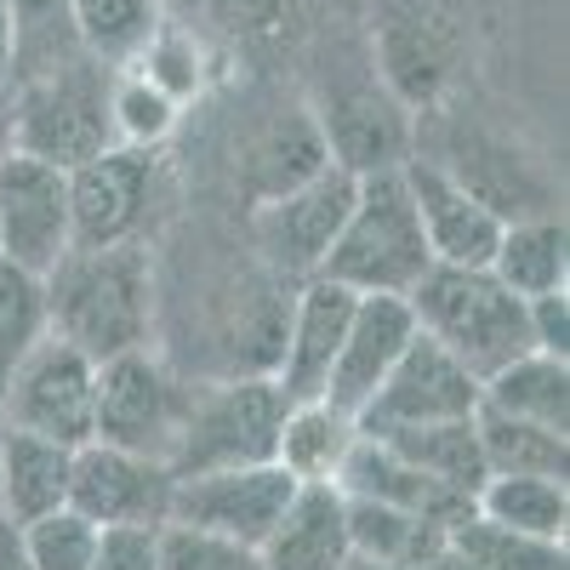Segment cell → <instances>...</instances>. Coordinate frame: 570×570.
Here are the masks:
<instances>
[{"mask_svg":"<svg viewBox=\"0 0 570 570\" xmlns=\"http://www.w3.org/2000/svg\"><path fill=\"white\" fill-rule=\"evenodd\" d=\"M155 195V149L109 142L104 155L69 166V217L75 246H120L137 240Z\"/></svg>","mask_w":570,"mask_h":570,"instance_id":"obj_13","label":"cell"},{"mask_svg":"<svg viewBox=\"0 0 570 570\" xmlns=\"http://www.w3.org/2000/svg\"><path fill=\"white\" fill-rule=\"evenodd\" d=\"M171 485H177V473L160 456H142L109 440L75 445L69 508L86 513L91 525H166Z\"/></svg>","mask_w":570,"mask_h":570,"instance_id":"obj_11","label":"cell"},{"mask_svg":"<svg viewBox=\"0 0 570 570\" xmlns=\"http://www.w3.org/2000/svg\"><path fill=\"white\" fill-rule=\"evenodd\" d=\"M75 7V29L86 58H98L109 69H126L142 46L155 40L160 18V0H69Z\"/></svg>","mask_w":570,"mask_h":570,"instance_id":"obj_30","label":"cell"},{"mask_svg":"<svg viewBox=\"0 0 570 570\" xmlns=\"http://www.w3.org/2000/svg\"><path fill=\"white\" fill-rule=\"evenodd\" d=\"M434 268L428 234L416 223V200L405 188V171H365L354 183V206L325 252V279L348 285L360 297H405L411 285Z\"/></svg>","mask_w":570,"mask_h":570,"instance_id":"obj_2","label":"cell"},{"mask_svg":"<svg viewBox=\"0 0 570 570\" xmlns=\"http://www.w3.org/2000/svg\"><path fill=\"white\" fill-rule=\"evenodd\" d=\"M400 171H405V188L416 200V223L428 234L434 263H445V268H485L497 240H502V217L480 195H468L440 160H422L416 149H411V160Z\"/></svg>","mask_w":570,"mask_h":570,"instance_id":"obj_16","label":"cell"},{"mask_svg":"<svg viewBox=\"0 0 570 570\" xmlns=\"http://www.w3.org/2000/svg\"><path fill=\"white\" fill-rule=\"evenodd\" d=\"M354 416H343L337 405L325 400H285V416H279V434H274V462L292 473V480H337V468L354 445Z\"/></svg>","mask_w":570,"mask_h":570,"instance_id":"obj_23","label":"cell"},{"mask_svg":"<svg viewBox=\"0 0 570 570\" xmlns=\"http://www.w3.org/2000/svg\"><path fill=\"white\" fill-rule=\"evenodd\" d=\"M115 69L98 58H80L69 69L35 75L12 86V137L23 155H40L52 166H80L115 142V109H109Z\"/></svg>","mask_w":570,"mask_h":570,"instance_id":"obj_5","label":"cell"},{"mask_svg":"<svg viewBox=\"0 0 570 570\" xmlns=\"http://www.w3.org/2000/svg\"><path fill=\"white\" fill-rule=\"evenodd\" d=\"M69 252H75L69 171L12 149L0 160V263L46 279Z\"/></svg>","mask_w":570,"mask_h":570,"instance_id":"obj_9","label":"cell"},{"mask_svg":"<svg viewBox=\"0 0 570 570\" xmlns=\"http://www.w3.org/2000/svg\"><path fill=\"white\" fill-rule=\"evenodd\" d=\"M416 337V314L405 297H360L354 320L343 331V348L325 371V405H337L343 416H360L365 400L383 389V376L394 371V360L405 354V343Z\"/></svg>","mask_w":570,"mask_h":570,"instance_id":"obj_17","label":"cell"},{"mask_svg":"<svg viewBox=\"0 0 570 570\" xmlns=\"http://www.w3.org/2000/svg\"><path fill=\"white\" fill-rule=\"evenodd\" d=\"M473 513L497 519V525H513V531L564 542L570 491H564V480H548V473H485V485L473 491Z\"/></svg>","mask_w":570,"mask_h":570,"instance_id":"obj_27","label":"cell"},{"mask_svg":"<svg viewBox=\"0 0 570 570\" xmlns=\"http://www.w3.org/2000/svg\"><path fill=\"white\" fill-rule=\"evenodd\" d=\"M320 166H331L320 120L308 109L279 115L252 137V149H246V195H252V206H263V200L285 195V188H297L303 177H314Z\"/></svg>","mask_w":570,"mask_h":570,"instance_id":"obj_24","label":"cell"},{"mask_svg":"<svg viewBox=\"0 0 570 570\" xmlns=\"http://www.w3.org/2000/svg\"><path fill=\"white\" fill-rule=\"evenodd\" d=\"M525 314H531V343L570 360V297H564V292L525 297Z\"/></svg>","mask_w":570,"mask_h":570,"instance_id":"obj_37","label":"cell"},{"mask_svg":"<svg viewBox=\"0 0 570 570\" xmlns=\"http://www.w3.org/2000/svg\"><path fill=\"white\" fill-rule=\"evenodd\" d=\"M160 570H263V559H257L252 542H234V537L166 519L160 525Z\"/></svg>","mask_w":570,"mask_h":570,"instance_id":"obj_35","label":"cell"},{"mask_svg":"<svg viewBox=\"0 0 570 570\" xmlns=\"http://www.w3.org/2000/svg\"><path fill=\"white\" fill-rule=\"evenodd\" d=\"M12 18V86L86 58L69 0H0Z\"/></svg>","mask_w":570,"mask_h":570,"instance_id":"obj_26","label":"cell"},{"mask_svg":"<svg viewBox=\"0 0 570 570\" xmlns=\"http://www.w3.org/2000/svg\"><path fill=\"white\" fill-rule=\"evenodd\" d=\"M348 502L337 485L308 480L257 542L263 570H343L348 564Z\"/></svg>","mask_w":570,"mask_h":570,"instance_id":"obj_19","label":"cell"},{"mask_svg":"<svg viewBox=\"0 0 570 570\" xmlns=\"http://www.w3.org/2000/svg\"><path fill=\"white\" fill-rule=\"evenodd\" d=\"M389 440L400 456H411L422 473H434L440 485L473 497L485 485V451H480V428L473 416H445V422H416V428H389Z\"/></svg>","mask_w":570,"mask_h":570,"instance_id":"obj_25","label":"cell"},{"mask_svg":"<svg viewBox=\"0 0 570 570\" xmlns=\"http://www.w3.org/2000/svg\"><path fill=\"white\" fill-rule=\"evenodd\" d=\"M0 519H7V513H0Z\"/></svg>","mask_w":570,"mask_h":570,"instance_id":"obj_43","label":"cell"},{"mask_svg":"<svg viewBox=\"0 0 570 570\" xmlns=\"http://www.w3.org/2000/svg\"><path fill=\"white\" fill-rule=\"evenodd\" d=\"M52 331V308H46V279L29 268L0 263V389L18 371V360Z\"/></svg>","mask_w":570,"mask_h":570,"instance_id":"obj_32","label":"cell"},{"mask_svg":"<svg viewBox=\"0 0 570 570\" xmlns=\"http://www.w3.org/2000/svg\"><path fill=\"white\" fill-rule=\"evenodd\" d=\"M69 473L75 445L0 428V513H7V525H29L52 508H69Z\"/></svg>","mask_w":570,"mask_h":570,"instance_id":"obj_20","label":"cell"},{"mask_svg":"<svg viewBox=\"0 0 570 570\" xmlns=\"http://www.w3.org/2000/svg\"><path fill=\"white\" fill-rule=\"evenodd\" d=\"M473 411H480V376L468 365H456L434 337L416 331L405 343V354L394 360V371L383 376V389L354 416V428L360 434H389V428L445 422V416H473Z\"/></svg>","mask_w":570,"mask_h":570,"instance_id":"obj_12","label":"cell"},{"mask_svg":"<svg viewBox=\"0 0 570 570\" xmlns=\"http://www.w3.org/2000/svg\"><path fill=\"white\" fill-rule=\"evenodd\" d=\"M285 416V394L268 371H234L217 383H188V411L171 445V473H206V468H240L268 462L274 434Z\"/></svg>","mask_w":570,"mask_h":570,"instance_id":"obj_4","label":"cell"},{"mask_svg":"<svg viewBox=\"0 0 570 570\" xmlns=\"http://www.w3.org/2000/svg\"><path fill=\"white\" fill-rule=\"evenodd\" d=\"M0 570H29V559H23V548H18V531L0 519Z\"/></svg>","mask_w":570,"mask_h":570,"instance_id":"obj_38","label":"cell"},{"mask_svg":"<svg viewBox=\"0 0 570 570\" xmlns=\"http://www.w3.org/2000/svg\"><path fill=\"white\" fill-rule=\"evenodd\" d=\"M480 405L570 434V360L548 348H525L480 383Z\"/></svg>","mask_w":570,"mask_h":570,"instance_id":"obj_21","label":"cell"},{"mask_svg":"<svg viewBox=\"0 0 570 570\" xmlns=\"http://www.w3.org/2000/svg\"><path fill=\"white\" fill-rule=\"evenodd\" d=\"M473 428H480L485 473H548V480H564L570 434H559V428L508 416V411H491V405L473 411Z\"/></svg>","mask_w":570,"mask_h":570,"instance_id":"obj_29","label":"cell"},{"mask_svg":"<svg viewBox=\"0 0 570 570\" xmlns=\"http://www.w3.org/2000/svg\"><path fill=\"white\" fill-rule=\"evenodd\" d=\"M411 314H416V331L434 337L456 365H468L473 376L502 371L508 360H519L531 343V314H525V297L508 292V285L491 274V268H445L434 263L411 292H405Z\"/></svg>","mask_w":570,"mask_h":570,"instance_id":"obj_3","label":"cell"},{"mask_svg":"<svg viewBox=\"0 0 570 570\" xmlns=\"http://www.w3.org/2000/svg\"><path fill=\"white\" fill-rule=\"evenodd\" d=\"M18 149V137H12V86H0V160H7Z\"/></svg>","mask_w":570,"mask_h":570,"instance_id":"obj_39","label":"cell"},{"mask_svg":"<svg viewBox=\"0 0 570 570\" xmlns=\"http://www.w3.org/2000/svg\"><path fill=\"white\" fill-rule=\"evenodd\" d=\"M18 548L29 559V570H91V548H98V525L75 508H52L29 519V525H12Z\"/></svg>","mask_w":570,"mask_h":570,"instance_id":"obj_34","label":"cell"},{"mask_svg":"<svg viewBox=\"0 0 570 570\" xmlns=\"http://www.w3.org/2000/svg\"><path fill=\"white\" fill-rule=\"evenodd\" d=\"M343 570H405V564H389V559H360V553H348V564Z\"/></svg>","mask_w":570,"mask_h":570,"instance_id":"obj_42","label":"cell"},{"mask_svg":"<svg viewBox=\"0 0 570 570\" xmlns=\"http://www.w3.org/2000/svg\"><path fill=\"white\" fill-rule=\"evenodd\" d=\"M303 480H292L274 456L268 462H240V468H206V473H183L171 485V519L177 525H200L234 542H263L268 525L285 513Z\"/></svg>","mask_w":570,"mask_h":570,"instance_id":"obj_10","label":"cell"},{"mask_svg":"<svg viewBox=\"0 0 570 570\" xmlns=\"http://www.w3.org/2000/svg\"><path fill=\"white\" fill-rule=\"evenodd\" d=\"M109 109H115V142H131V149H160L171 137L183 104L171 91H160L142 69H115V86H109Z\"/></svg>","mask_w":570,"mask_h":570,"instance_id":"obj_33","label":"cell"},{"mask_svg":"<svg viewBox=\"0 0 570 570\" xmlns=\"http://www.w3.org/2000/svg\"><path fill=\"white\" fill-rule=\"evenodd\" d=\"M354 171L343 166H320L314 177H303L297 188L252 206V240L263 252V268L285 285L314 279L325 268V252L337 240V228L354 206Z\"/></svg>","mask_w":570,"mask_h":570,"instance_id":"obj_8","label":"cell"},{"mask_svg":"<svg viewBox=\"0 0 570 570\" xmlns=\"http://www.w3.org/2000/svg\"><path fill=\"white\" fill-rule=\"evenodd\" d=\"M422 570H480V564H473V559H462V553H456V548H451V542H445V548H440V553H434V559H428V564H422Z\"/></svg>","mask_w":570,"mask_h":570,"instance_id":"obj_41","label":"cell"},{"mask_svg":"<svg viewBox=\"0 0 570 570\" xmlns=\"http://www.w3.org/2000/svg\"><path fill=\"white\" fill-rule=\"evenodd\" d=\"M188 411V383L142 343L98 360V405H91V440H109L142 456L171 462L177 428Z\"/></svg>","mask_w":570,"mask_h":570,"instance_id":"obj_6","label":"cell"},{"mask_svg":"<svg viewBox=\"0 0 570 570\" xmlns=\"http://www.w3.org/2000/svg\"><path fill=\"white\" fill-rule=\"evenodd\" d=\"M0 86H12V18L0 7Z\"/></svg>","mask_w":570,"mask_h":570,"instance_id":"obj_40","label":"cell"},{"mask_svg":"<svg viewBox=\"0 0 570 570\" xmlns=\"http://www.w3.org/2000/svg\"><path fill=\"white\" fill-rule=\"evenodd\" d=\"M508 292L519 297H542V292H564V274H570V234L564 217L537 212V217H513L502 223V240L485 263Z\"/></svg>","mask_w":570,"mask_h":570,"instance_id":"obj_22","label":"cell"},{"mask_svg":"<svg viewBox=\"0 0 570 570\" xmlns=\"http://www.w3.org/2000/svg\"><path fill=\"white\" fill-rule=\"evenodd\" d=\"M314 120H320L331 166H343L354 177L411 160V115H405V104L394 98V91L376 86V80L337 86Z\"/></svg>","mask_w":570,"mask_h":570,"instance_id":"obj_15","label":"cell"},{"mask_svg":"<svg viewBox=\"0 0 570 570\" xmlns=\"http://www.w3.org/2000/svg\"><path fill=\"white\" fill-rule=\"evenodd\" d=\"M360 292L337 279H297L292 285V303H285V331H279V354H274V389L285 400H320L325 394V371L343 348V331L354 320Z\"/></svg>","mask_w":570,"mask_h":570,"instance_id":"obj_14","label":"cell"},{"mask_svg":"<svg viewBox=\"0 0 570 570\" xmlns=\"http://www.w3.org/2000/svg\"><path fill=\"white\" fill-rule=\"evenodd\" d=\"M91 405H98V360L63 343L58 331H46L0 389V428H23V434L58 445H86Z\"/></svg>","mask_w":570,"mask_h":570,"instance_id":"obj_7","label":"cell"},{"mask_svg":"<svg viewBox=\"0 0 570 570\" xmlns=\"http://www.w3.org/2000/svg\"><path fill=\"white\" fill-rule=\"evenodd\" d=\"M337 485L343 497H360V502H383V508H405V513H422V519H434V525H456V519L473 513V497L440 485L434 473H422L411 456H400L389 440H376V434H354L343 468H337Z\"/></svg>","mask_w":570,"mask_h":570,"instance_id":"obj_18","label":"cell"},{"mask_svg":"<svg viewBox=\"0 0 570 570\" xmlns=\"http://www.w3.org/2000/svg\"><path fill=\"white\" fill-rule=\"evenodd\" d=\"M91 570H160V525H98Z\"/></svg>","mask_w":570,"mask_h":570,"instance_id":"obj_36","label":"cell"},{"mask_svg":"<svg viewBox=\"0 0 570 570\" xmlns=\"http://www.w3.org/2000/svg\"><path fill=\"white\" fill-rule=\"evenodd\" d=\"M445 542H451L462 559H473L480 570H570L564 542L513 531V525H497V519H485V513L456 519Z\"/></svg>","mask_w":570,"mask_h":570,"instance_id":"obj_31","label":"cell"},{"mask_svg":"<svg viewBox=\"0 0 570 570\" xmlns=\"http://www.w3.org/2000/svg\"><path fill=\"white\" fill-rule=\"evenodd\" d=\"M46 308L52 331L91 360H109L120 348H142L155 325V274L149 252L137 240L120 246H75L46 274Z\"/></svg>","mask_w":570,"mask_h":570,"instance_id":"obj_1","label":"cell"},{"mask_svg":"<svg viewBox=\"0 0 570 570\" xmlns=\"http://www.w3.org/2000/svg\"><path fill=\"white\" fill-rule=\"evenodd\" d=\"M348 502V548L360 559H389V564H405V570H422L445 548V525L422 513H405V508H383V502H360V497H343Z\"/></svg>","mask_w":570,"mask_h":570,"instance_id":"obj_28","label":"cell"}]
</instances>
